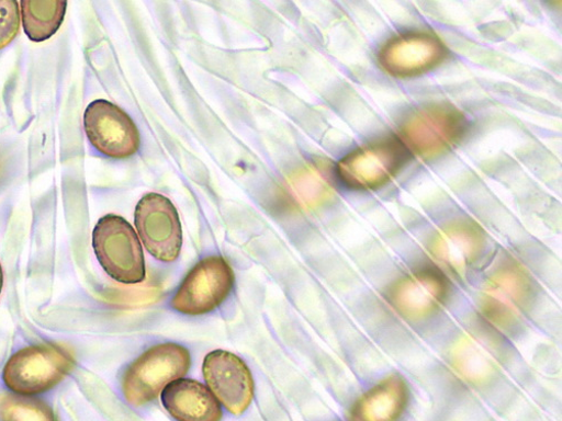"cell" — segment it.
<instances>
[{"label":"cell","mask_w":562,"mask_h":421,"mask_svg":"<svg viewBox=\"0 0 562 421\" xmlns=\"http://www.w3.org/2000/svg\"><path fill=\"white\" fill-rule=\"evenodd\" d=\"M83 127L90 145L109 158L126 159L138 150L139 134L135 123L108 101H95L87 107Z\"/></svg>","instance_id":"obj_6"},{"label":"cell","mask_w":562,"mask_h":421,"mask_svg":"<svg viewBox=\"0 0 562 421\" xmlns=\"http://www.w3.org/2000/svg\"><path fill=\"white\" fill-rule=\"evenodd\" d=\"M165 409L177 421H221L223 411L212 391L199 382L179 379L162 391Z\"/></svg>","instance_id":"obj_10"},{"label":"cell","mask_w":562,"mask_h":421,"mask_svg":"<svg viewBox=\"0 0 562 421\" xmlns=\"http://www.w3.org/2000/svg\"><path fill=\"white\" fill-rule=\"evenodd\" d=\"M502 348L487 332L464 335L453 348L451 361L461 377L470 382L487 379L499 366Z\"/></svg>","instance_id":"obj_11"},{"label":"cell","mask_w":562,"mask_h":421,"mask_svg":"<svg viewBox=\"0 0 562 421\" xmlns=\"http://www.w3.org/2000/svg\"><path fill=\"white\" fill-rule=\"evenodd\" d=\"M236 275L221 257L200 261L183 278L171 307L187 316H202L218 308L229 296Z\"/></svg>","instance_id":"obj_4"},{"label":"cell","mask_w":562,"mask_h":421,"mask_svg":"<svg viewBox=\"0 0 562 421\" xmlns=\"http://www.w3.org/2000/svg\"><path fill=\"white\" fill-rule=\"evenodd\" d=\"M447 295L446 281L436 272L414 273L392 289L390 298L395 309L408 319L431 315Z\"/></svg>","instance_id":"obj_9"},{"label":"cell","mask_w":562,"mask_h":421,"mask_svg":"<svg viewBox=\"0 0 562 421\" xmlns=\"http://www.w3.org/2000/svg\"><path fill=\"white\" fill-rule=\"evenodd\" d=\"M3 285H4V273H3L2 264H0V294H2Z\"/></svg>","instance_id":"obj_17"},{"label":"cell","mask_w":562,"mask_h":421,"mask_svg":"<svg viewBox=\"0 0 562 421\" xmlns=\"http://www.w3.org/2000/svg\"><path fill=\"white\" fill-rule=\"evenodd\" d=\"M92 247L106 273L124 285L144 283L147 277L143 246L123 217L106 215L92 231Z\"/></svg>","instance_id":"obj_3"},{"label":"cell","mask_w":562,"mask_h":421,"mask_svg":"<svg viewBox=\"0 0 562 421\" xmlns=\"http://www.w3.org/2000/svg\"><path fill=\"white\" fill-rule=\"evenodd\" d=\"M407 388L391 377L363 395L353 406L350 421H396L407 403Z\"/></svg>","instance_id":"obj_12"},{"label":"cell","mask_w":562,"mask_h":421,"mask_svg":"<svg viewBox=\"0 0 562 421\" xmlns=\"http://www.w3.org/2000/svg\"><path fill=\"white\" fill-rule=\"evenodd\" d=\"M75 366L71 351L60 344L32 345L16 352L7 363V387L23 397L48 392L66 379Z\"/></svg>","instance_id":"obj_2"},{"label":"cell","mask_w":562,"mask_h":421,"mask_svg":"<svg viewBox=\"0 0 562 421\" xmlns=\"http://www.w3.org/2000/svg\"><path fill=\"white\" fill-rule=\"evenodd\" d=\"M135 226L148 252L161 262H173L182 248V229L173 204L159 194H148L135 209Z\"/></svg>","instance_id":"obj_5"},{"label":"cell","mask_w":562,"mask_h":421,"mask_svg":"<svg viewBox=\"0 0 562 421\" xmlns=\"http://www.w3.org/2000/svg\"><path fill=\"white\" fill-rule=\"evenodd\" d=\"M476 229L459 225L446 230L434 247V254L446 266L461 270L470 264L480 250Z\"/></svg>","instance_id":"obj_13"},{"label":"cell","mask_w":562,"mask_h":421,"mask_svg":"<svg viewBox=\"0 0 562 421\" xmlns=\"http://www.w3.org/2000/svg\"><path fill=\"white\" fill-rule=\"evenodd\" d=\"M204 379L209 389L228 412L244 413L255 396L252 374L236 354L216 350L206 355L203 363Z\"/></svg>","instance_id":"obj_8"},{"label":"cell","mask_w":562,"mask_h":421,"mask_svg":"<svg viewBox=\"0 0 562 421\" xmlns=\"http://www.w3.org/2000/svg\"><path fill=\"white\" fill-rule=\"evenodd\" d=\"M531 281L518 266H505L495 272L482 295L485 317L498 330L507 331L525 315L531 299Z\"/></svg>","instance_id":"obj_7"},{"label":"cell","mask_w":562,"mask_h":421,"mask_svg":"<svg viewBox=\"0 0 562 421\" xmlns=\"http://www.w3.org/2000/svg\"><path fill=\"white\" fill-rule=\"evenodd\" d=\"M191 365V353L186 348L176 343L155 345L124 371V398L134 407H143L157 399L168 385L183 378Z\"/></svg>","instance_id":"obj_1"},{"label":"cell","mask_w":562,"mask_h":421,"mask_svg":"<svg viewBox=\"0 0 562 421\" xmlns=\"http://www.w3.org/2000/svg\"><path fill=\"white\" fill-rule=\"evenodd\" d=\"M2 421H58L52 407L29 397L4 396L0 398Z\"/></svg>","instance_id":"obj_15"},{"label":"cell","mask_w":562,"mask_h":421,"mask_svg":"<svg viewBox=\"0 0 562 421\" xmlns=\"http://www.w3.org/2000/svg\"><path fill=\"white\" fill-rule=\"evenodd\" d=\"M21 14L16 0H0V50L19 35Z\"/></svg>","instance_id":"obj_16"},{"label":"cell","mask_w":562,"mask_h":421,"mask_svg":"<svg viewBox=\"0 0 562 421\" xmlns=\"http://www.w3.org/2000/svg\"><path fill=\"white\" fill-rule=\"evenodd\" d=\"M67 7L68 3L64 0H22L21 19L29 38L33 42H43L53 37L64 23Z\"/></svg>","instance_id":"obj_14"}]
</instances>
